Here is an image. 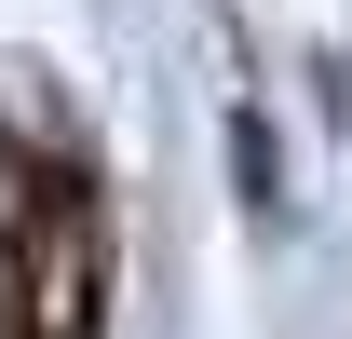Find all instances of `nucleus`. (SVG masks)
Returning <instances> with one entry per match:
<instances>
[{
    "mask_svg": "<svg viewBox=\"0 0 352 339\" xmlns=\"http://www.w3.org/2000/svg\"><path fill=\"white\" fill-rule=\"evenodd\" d=\"M230 163H244V204H285V190H271V123H258V109H230Z\"/></svg>",
    "mask_w": 352,
    "mask_h": 339,
    "instance_id": "1",
    "label": "nucleus"
}]
</instances>
